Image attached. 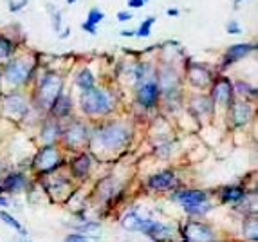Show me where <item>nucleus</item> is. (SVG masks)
<instances>
[{"label": "nucleus", "instance_id": "obj_15", "mask_svg": "<svg viewBox=\"0 0 258 242\" xmlns=\"http://www.w3.org/2000/svg\"><path fill=\"white\" fill-rule=\"evenodd\" d=\"M150 238H154V240H170L173 235V229L170 228V226H164V224H157V222H152L150 229H148L147 233Z\"/></svg>", "mask_w": 258, "mask_h": 242}, {"label": "nucleus", "instance_id": "obj_36", "mask_svg": "<svg viewBox=\"0 0 258 242\" xmlns=\"http://www.w3.org/2000/svg\"><path fill=\"white\" fill-rule=\"evenodd\" d=\"M9 204V201L6 199V197H0V206H8Z\"/></svg>", "mask_w": 258, "mask_h": 242}, {"label": "nucleus", "instance_id": "obj_8", "mask_svg": "<svg viewBox=\"0 0 258 242\" xmlns=\"http://www.w3.org/2000/svg\"><path fill=\"white\" fill-rule=\"evenodd\" d=\"M184 235L188 242H211L215 237L208 226L199 224V222H189L184 229Z\"/></svg>", "mask_w": 258, "mask_h": 242}, {"label": "nucleus", "instance_id": "obj_22", "mask_svg": "<svg viewBox=\"0 0 258 242\" xmlns=\"http://www.w3.org/2000/svg\"><path fill=\"white\" fill-rule=\"evenodd\" d=\"M76 85L80 87V89H83V92L94 89V78H92L91 71L82 69V73L78 74V78H76Z\"/></svg>", "mask_w": 258, "mask_h": 242}, {"label": "nucleus", "instance_id": "obj_4", "mask_svg": "<svg viewBox=\"0 0 258 242\" xmlns=\"http://www.w3.org/2000/svg\"><path fill=\"white\" fill-rule=\"evenodd\" d=\"M31 74V65L26 60H15L6 64L4 67V78L13 85H20L24 83Z\"/></svg>", "mask_w": 258, "mask_h": 242}, {"label": "nucleus", "instance_id": "obj_3", "mask_svg": "<svg viewBox=\"0 0 258 242\" xmlns=\"http://www.w3.org/2000/svg\"><path fill=\"white\" fill-rule=\"evenodd\" d=\"M61 94V78L52 73H47L40 82L38 103L42 107H51L54 100Z\"/></svg>", "mask_w": 258, "mask_h": 242}, {"label": "nucleus", "instance_id": "obj_25", "mask_svg": "<svg viewBox=\"0 0 258 242\" xmlns=\"http://www.w3.org/2000/svg\"><path fill=\"white\" fill-rule=\"evenodd\" d=\"M101 20H105V13H103V11H99V9L92 8L91 11H89V15H87L85 24H89V26L96 27Z\"/></svg>", "mask_w": 258, "mask_h": 242}, {"label": "nucleus", "instance_id": "obj_31", "mask_svg": "<svg viewBox=\"0 0 258 242\" xmlns=\"http://www.w3.org/2000/svg\"><path fill=\"white\" fill-rule=\"evenodd\" d=\"M117 20H119V22L132 20V13H130V11H119V13H117Z\"/></svg>", "mask_w": 258, "mask_h": 242}, {"label": "nucleus", "instance_id": "obj_20", "mask_svg": "<svg viewBox=\"0 0 258 242\" xmlns=\"http://www.w3.org/2000/svg\"><path fill=\"white\" fill-rule=\"evenodd\" d=\"M249 116H251L249 105H245V103H235L233 105V121H235L237 125H244V123H247Z\"/></svg>", "mask_w": 258, "mask_h": 242}, {"label": "nucleus", "instance_id": "obj_38", "mask_svg": "<svg viewBox=\"0 0 258 242\" xmlns=\"http://www.w3.org/2000/svg\"><path fill=\"white\" fill-rule=\"evenodd\" d=\"M67 2H69V4H73V2H76V0H67Z\"/></svg>", "mask_w": 258, "mask_h": 242}, {"label": "nucleus", "instance_id": "obj_40", "mask_svg": "<svg viewBox=\"0 0 258 242\" xmlns=\"http://www.w3.org/2000/svg\"><path fill=\"white\" fill-rule=\"evenodd\" d=\"M237 2H240V0H237Z\"/></svg>", "mask_w": 258, "mask_h": 242}, {"label": "nucleus", "instance_id": "obj_1", "mask_svg": "<svg viewBox=\"0 0 258 242\" xmlns=\"http://www.w3.org/2000/svg\"><path fill=\"white\" fill-rule=\"evenodd\" d=\"M80 103H82L83 112L87 114H107L112 110V98L108 92L98 91V89H91V91H85L80 98Z\"/></svg>", "mask_w": 258, "mask_h": 242}, {"label": "nucleus", "instance_id": "obj_27", "mask_svg": "<svg viewBox=\"0 0 258 242\" xmlns=\"http://www.w3.org/2000/svg\"><path fill=\"white\" fill-rule=\"evenodd\" d=\"M154 22H155V18H154V17H148L147 20H145V22L141 24V26H139V29L136 31V35H138L139 38H147V36H150L152 26H154Z\"/></svg>", "mask_w": 258, "mask_h": 242}, {"label": "nucleus", "instance_id": "obj_9", "mask_svg": "<svg viewBox=\"0 0 258 242\" xmlns=\"http://www.w3.org/2000/svg\"><path fill=\"white\" fill-rule=\"evenodd\" d=\"M213 100H215L217 103H222V105L231 103V100H233V83L229 82L228 78L220 76V78L217 80L215 87H213Z\"/></svg>", "mask_w": 258, "mask_h": 242}, {"label": "nucleus", "instance_id": "obj_30", "mask_svg": "<svg viewBox=\"0 0 258 242\" xmlns=\"http://www.w3.org/2000/svg\"><path fill=\"white\" fill-rule=\"evenodd\" d=\"M235 87H237L238 91H240V94H256V91H254V89H251L249 85H245L244 82H237L235 83Z\"/></svg>", "mask_w": 258, "mask_h": 242}, {"label": "nucleus", "instance_id": "obj_6", "mask_svg": "<svg viewBox=\"0 0 258 242\" xmlns=\"http://www.w3.org/2000/svg\"><path fill=\"white\" fill-rule=\"evenodd\" d=\"M161 96V89L155 82H145L138 91V101L145 108H150L157 103Z\"/></svg>", "mask_w": 258, "mask_h": 242}, {"label": "nucleus", "instance_id": "obj_10", "mask_svg": "<svg viewBox=\"0 0 258 242\" xmlns=\"http://www.w3.org/2000/svg\"><path fill=\"white\" fill-rule=\"evenodd\" d=\"M253 51H254V45H249V43H237V45H231V47L226 51V54H224V67H229L231 64H235V62L242 60V58H245L247 54H251Z\"/></svg>", "mask_w": 258, "mask_h": 242}, {"label": "nucleus", "instance_id": "obj_34", "mask_svg": "<svg viewBox=\"0 0 258 242\" xmlns=\"http://www.w3.org/2000/svg\"><path fill=\"white\" fill-rule=\"evenodd\" d=\"M128 6H130V8L139 9V8H143V6H145V2H143V0H128Z\"/></svg>", "mask_w": 258, "mask_h": 242}, {"label": "nucleus", "instance_id": "obj_5", "mask_svg": "<svg viewBox=\"0 0 258 242\" xmlns=\"http://www.w3.org/2000/svg\"><path fill=\"white\" fill-rule=\"evenodd\" d=\"M61 163V156L58 154L54 147H45L36 154L35 157V168L42 170V172H52L58 168V164Z\"/></svg>", "mask_w": 258, "mask_h": 242}, {"label": "nucleus", "instance_id": "obj_24", "mask_svg": "<svg viewBox=\"0 0 258 242\" xmlns=\"http://www.w3.org/2000/svg\"><path fill=\"white\" fill-rule=\"evenodd\" d=\"M0 221L6 222V224H8L9 228H13V229H17V231H20V233H26V229L22 228L20 222H18L13 215H9L8 212H2V210H0Z\"/></svg>", "mask_w": 258, "mask_h": 242}, {"label": "nucleus", "instance_id": "obj_7", "mask_svg": "<svg viewBox=\"0 0 258 242\" xmlns=\"http://www.w3.org/2000/svg\"><path fill=\"white\" fill-rule=\"evenodd\" d=\"M173 199L179 201L182 206L186 208V212L189 210H195L197 206L206 203V194L204 192H199V190H186V192H179V194L173 195Z\"/></svg>", "mask_w": 258, "mask_h": 242}, {"label": "nucleus", "instance_id": "obj_19", "mask_svg": "<svg viewBox=\"0 0 258 242\" xmlns=\"http://www.w3.org/2000/svg\"><path fill=\"white\" fill-rule=\"evenodd\" d=\"M51 108H52V114H54L56 117L69 116V112H71V100H69V96L60 94L54 100V103L51 105Z\"/></svg>", "mask_w": 258, "mask_h": 242}, {"label": "nucleus", "instance_id": "obj_29", "mask_svg": "<svg viewBox=\"0 0 258 242\" xmlns=\"http://www.w3.org/2000/svg\"><path fill=\"white\" fill-rule=\"evenodd\" d=\"M226 31H228L229 35H240L242 27H240V24H238L237 20H229L228 24H226Z\"/></svg>", "mask_w": 258, "mask_h": 242}, {"label": "nucleus", "instance_id": "obj_28", "mask_svg": "<svg viewBox=\"0 0 258 242\" xmlns=\"http://www.w3.org/2000/svg\"><path fill=\"white\" fill-rule=\"evenodd\" d=\"M244 233H245V237L251 238V240H253V242L256 240V238H258V235H256V219H251L249 224L245 222Z\"/></svg>", "mask_w": 258, "mask_h": 242}, {"label": "nucleus", "instance_id": "obj_35", "mask_svg": "<svg viewBox=\"0 0 258 242\" xmlns=\"http://www.w3.org/2000/svg\"><path fill=\"white\" fill-rule=\"evenodd\" d=\"M168 15H170V17H177V15H179V11H177V9H168Z\"/></svg>", "mask_w": 258, "mask_h": 242}, {"label": "nucleus", "instance_id": "obj_16", "mask_svg": "<svg viewBox=\"0 0 258 242\" xmlns=\"http://www.w3.org/2000/svg\"><path fill=\"white\" fill-rule=\"evenodd\" d=\"M91 157L87 156V154H82V156H78L76 159L73 161V173L76 177H85L87 173L91 172Z\"/></svg>", "mask_w": 258, "mask_h": 242}, {"label": "nucleus", "instance_id": "obj_21", "mask_svg": "<svg viewBox=\"0 0 258 242\" xmlns=\"http://www.w3.org/2000/svg\"><path fill=\"white\" fill-rule=\"evenodd\" d=\"M245 197L244 190L242 188H238V186H228L226 190H224L222 194V201L224 203H240L242 199Z\"/></svg>", "mask_w": 258, "mask_h": 242}, {"label": "nucleus", "instance_id": "obj_26", "mask_svg": "<svg viewBox=\"0 0 258 242\" xmlns=\"http://www.w3.org/2000/svg\"><path fill=\"white\" fill-rule=\"evenodd\" d=\"M15 51V45L9 42L6 36H0V60H4V58L11 56Z\"/></svg>", "mask_w": 258, "mask_h": 242}, {"label": "nucleus", "instance_id": "obj_13", "mask_svg": "<svg viewBox=\"0 0 258 242\" xmlns=\"http://www.w3.org/2000/svg\"><path fill=\"white\" fill-rule=\"evenodd\" d=\"M65 139H67V143H69L71 147H78V145L85 143L87 129L82 123H73V125L69 127V130L65 132Z\"/></svg>", "mask_w": 258, "mask_h": 242}, {"label": "nucleus", "instance_id": "obj_33", "mask_svg": "<svg viewBox=\"0 0 258 242\" xmlns=\"http://www.w3.org/2000/svg\"><path fill=\"white\" fill-rule=\"evenodd\" d=\"M63 242H87V238L82 237V235H71V237H67Z\"/></svg>", "mask_w": 258, "mask_h": 242}, {"label": "nucleus", "instance_id": "obj_17", "mask_svg": "<svg viewBox=\"0 0 258 242\" xmlns=\"http://www.w3.org/2000/svg\"><path fill=\"white\" fill-rule=\"evenodd\" d=\"M24 186H26V177L22 173H13V175L4 179V183L0 186V192H20Z\"/></svg>", "mask_w": 258, "mask_h": 242}, {"label": "nucleus", "instance_id": "obj_14", "mask_svg": "<svg viewBox=\"0 0 258 242\" xmlns=\"http://www.w3.org/2000/svg\"><path fill=\"white\" fill-rule=\"evenodd\" d=\"M188 71H189V80H191L194 85L204 87L210 83V73H208V69H204V65L194 64Z\"/></svg>", "mask_w": 258, "mask_h": 242}, {"label": "nucleus", "instance_id": "obj_12", "mask_svg": "<svg viewBox=\"0 0 258 242\" xmlns=\"http://www.w3.org/2000/svg\"><path fill=\"white\" fill-rule=\"evenodd\" d=\"M123 226L126 229H132V231H141V233H147L152 226V221L148 219H143L138 213H128V215L123 219Z\"/></svg>", "mask_w": 258, "mask_h": 242}, {"label": "nucleus", "instance_id": "obj_11", "mask_svg": "<svg viewBox=\"0 0 258 242\" xmlns=\"http://www.w3.org/2000/svg\"><path fill=\"white\" fill-rule=\"evenodd\" d=\"M175 185V173L170 172V170H164L161 173H155L154 177L148 179V186L154 188V190H168Z\"/></svg>", "mask_w": 258, "mask_h": 242}, {"label": "nucleus", "instance_id": "obj_37", "mask_svg": "<svg viewBox=\"0 0 258 242\" xmlns=\"http://www.w3.org/2000/svg\"><path fill=\"white\" fill-rule=\"evenodd\" d=\"M121 35H123V36H132V35H136V33H134V31H123Z\"/></svg>", "mask_w": 258, "mask_h": 242}, {"label": "nucleus", "instance_id": "obj_18", "mask_svg": "<svg viewBox=\"0 0 258 242\" xmlns=\"http://www.w3.org/2000/svg\"><path fill=\"white\" fill-rule=\"evenodd\" d=\"M4 107L8 108V110H13V112L17 114V116H22V114H26V110H27L26 101L22 100V98L18 94H9V96H6Z\"/></svg>", "mask_w": 258, "mask_h": 242}, {"label": "nucleus", "instance_id": "obj_39", "mask_svg": "<svg viewBox=\"0 0 258 242\" xmlns=\"http://www.w3.org/2000/svg\"><path fill=\"white\" fill-rule=\"evenodd\" d=\"M143 2H147V0H143Z\"/></svg>", "mask_w": 258, "mask_h": 242}, {"label": "nucleus", "instance_id": "obj_2", "mask_svg": "<svg viewBox=\"0 0 258 242\" xmlns=\"http://www.w3.org/2000/svg\"><path fill=\"white\" fill-rule=\"evenodd\" d=\"M128 129L119 123H110V125L103 127V129L98 130L96 134V141L101 145V147L108 148V150H116V148H121L128 141Z\"/></svg>", "mask_w": 258, "mask_h": 242}, {"label": "nucleus", "instance_id": "obj_32", "mask_svg": "<svg viewBox=\"0 0 258 242\" xmlns=\"http://www.w3.org/2000/svg\"><path fill=\"white\" fill-rule=\"evenodd\" d=\"M27 0H20V2H11V6H9V11H20L24 6H26Z\"/></svg>", "mask_w": 258, "mask_h": 242}, {"label": "nucleus", "instance_id": "obj_23", "mask_svg": "<svg viewBox=\"0 0 258 242\" xmlns=\"http://www.w3.org/2000/svg\"><path fill=\"white\" fill-rule=\"evenodd\" d=\"M60 127L56 125V123H47L45 125V129H43V141L47 143H52L58 136H60Z\"/></svg>", "mask_w": 258, "mask_h": 242}]
</instances>
